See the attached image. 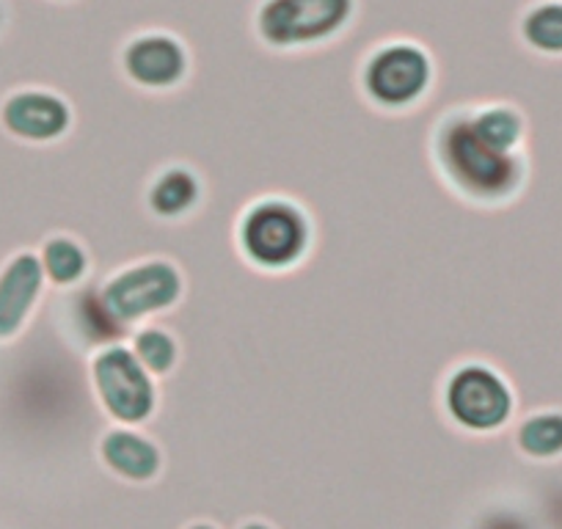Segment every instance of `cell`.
I'll return each mask as SVG.
<instances>
[{"instance_id": "cell-1", "label": "cell", "mask_w": 562, "mask_h": 529, "mask_svg": "<svg viewBox=\"0 0 562 529\" xmlns=\"http://www.w3.org/2000/svg\"><path fill=\"white\" fill-rule=\"evenodd\" d=\"M436 160L461 196L474 202H502L521 188L524 164L518 153H502L480 138L472 111H450L436 130Z\"/></svg>"}, {"instance_id": "cell-2", "label": "cell", "mask_w": 562, "mask_h": 529, "mask_svg": "<svg viewBox=\"0 0 562 529\" xmlns=\"http://www.w3.org/2000/svg\"><path fill=\"white\" fill-rule=\"evenodd\" d=\"M359 83L361 94L378 111H414L434 91L436 61L428 47L411 40H389L367 53Z\"/></svg>"}, {"instance_id": "cell-3", "label": "cell", "mask_w": 562, "mask_h": 529, "mask_svg": "<svg viewBox=\"0 0 562 529\" xmlns=\"http://www.w3.org/2000/svg\"><path fill=\"white\" fill-rule=\"evenodd\" d=\"M237 243L243 257L262 271H288L310 251L312 226L290 199H259L243 213Z\"/></svg>"}, {"instance_id": "cell-4", "label": "cell", "mask_w": 562, "mask_h": 529, "mask_svg": "<svg viewBox=\"0 0 562 529\" xmlns=\"http://www.w3.org/2000/svg\"><path fill=\"white\" fill-rule=\"evenodd\" d=\"M356 14V0H262L254 31L270 50H306L337 40Z\"/></svg>"}, {"instance_id": "cell-5", "label": "cell", "mask_w": 562, "mask_h": 529, "mask_svg": "<svg viewBox=\"0 0 562 529\" xmlns=\"http://www.w3.org/2000/svg\"><path fill=\"white\" fill-rule=\"evenodd\" d=\"M91 383L102 408L124 428L144 425L158 408V386L130 345H108L91 359Z\"/></svg>"}, {"instance_id": "cell-6", "label": "cell", "mask_w": 562, "mask_h": 529, "mask_svg": "<svg viewBox=\"0 0 562 529\" xmlns=\"http://www.w3.org/2000/svg\"><path fill=\"white\" fill-rule=\"evenodd\" d=\"M108 309L133 328L135 323L171 309L182 299V277L166 259H149L113 273L102 288Z\"/></svg>"}, {"instance_id": "cell-7", "label": "cell", "mask_w": 562, "mask_h": 529, "mask_svg": "<svg viewBox=\"0 0 562 529\" xmlns=\"http://www.w3.org/2000/svg\"><path fill=\"white\" fill-rule=\"evenodd\" d=\"M445 408L461 428L494 434L513 417V392L499 372L472 361L447 378Z\"/></svg>"}, {"instance_id": "cell-8", "label": "cell", "mask_w": 562, "mask_h": 529, "mask_svg": "<svg viewBox=\"0 0 562 529\" xmlns=\"http://www.w3.org/2000/svg\"><path fill=\"white\" fill-rule=\"evenodd\" d=\"M122 72L135 89L164 94L186 83L191 72V53L169 31H144L127 40L119 53Z\"/></svg>"}, {"instance_id": "cell-9", "label": "cell", "mask_w": 562, "mask_h": 529, "mask_svg": "<svg viewBox=\"0 0 562 529\" xmlns=\"http://www.w3.org/2000/svg\"><path fill=\"white\" fill-rule=\"evenodd\" d=\"M0 122L14 138L47 144L72 127V108L50 89H20L0 105Z\"/></svg>"}, {"instance_id": "cell-10", "label": "cell", "mask_w": 562, "mask_h": 529, "mask_svg": "<svg viewBox=\"0 0 562 529\" xmlns=\"http://www.w3.org/2000/svg\"><path fill=\"white\" fill-rule=\"evenodd\" d=\"M45 290V271L36 254L23 251L0 273V339H12L23 331Z\"/></svg>"}, {"instance_id": "cell-11", "label": "cell", "mask_w": 562, "mask_h": 529, "mask_svg": "<svg viewBox=\"0 0 562 529\" xmlns=\"http://www.w3.org/2000/svg\"><path fill=\"white\" fill-rule=\"evenodd\" d=\"M69 309V331L83 345L86 350H102L108 345H122L130 339L133 328L124 326L102 299V288L75 290L67 299Z\"/></svg>"}, {"instance_id": "cell-12", "label": "cell", "mask_w": 562, "mask_h": 529, "mask_svg": "<svg viewBox=\"0 0 562 529\" xmlns=\"http://www.w3.org/2000/svg\"><path fill=\"white\" fill-rule=\"evenodd\" d=\"M100 455L113 474L130 483H153L164 469L158 444L133 428H111L100 441Z\"/></svg>"}, {"instance_id": "cell-13", "label": "cell", "mask_w": 562, "mask_h": 529, "mask_svg": "<svg viewBox=\"0 0 562 529\" xmlns=\"http://www.w3.org/2000/svg\"><path fill=\"white\" fill-rule=\"evenodd\" d=\"M149 210L164 221H180L202 202V182L186 166H169L149 185Z\"/></svg>"}, {"instance_id": "cell-14", "label": "cell", "mask_w": 562, "mask_h": 529, "mask_svg": "<svg viewBox=\"0 0 562 529\" xmlns=\"http://www.w3.org/2000/svg\"><path fill=\"white\" fill-rule=\"evenodd\" d=\"M42 271L50 284H56L58 290H72L89 273V254L80 246L75 237L58 235L42 246Z\"/></svg>"}, {"instance_id": "cell-15", "label": "cell", "mask_w": 562, "mask_h": 529, "mask_svg": "<svg viewBox=\"0 0 562 529\" xmlns=\"http://www.w3.org/2000/svg\"><path fill=\"white\" fill-rule=\"evenodd\" d=\"M518 34L532 50L562 56V0H540L524 12Z\"/></svg>"}, {"instance_id": "cell-16", "label": "cell", "mask_w": 562, "mask_h": 529, "mask_svg": "<svg viewBox=\"0 0 562 529\" xmlns=\"http://www.w3.org/2000/svg\"><path fill=\"white\" fill-rule=\"evenodd\" d=\"M472 124L483 142H488L494 149L502 153H516L524 138V119L513 105H483L472 111Z\"/></svg>"}, {"instance_id": "cell-17", "label": "cell", "mask_w": 562, "mask_h": 529, "mask_svg": "<svg viewBox=\"0 0 562 529\" xmlns=\"http://www.w3.org/2000/svg\"><path fill=\"white\" fill-rule=\"evenodd\" d=\"M130 350L135 353V359L147 367L149 375H169L177 367L180 359V348H177V339L171 337L166 328L160 326H140L130 334Z\"/></svg>"}, {"instance_id": "cell-18", "label": "cell", "mask_w": 562, "mask_h": 529, "mask_svg": "<svg viewBox=\"0 0 562 529\" xmlns=\"http://www.w3.org/2000/svg\"><path fill=\"white\" fill-rule=\"evenodd\" d=\"M518 450L535 461L562 455V414H535L524 419L516 434Z\"/></svg>"}, {"instance_id": "cell-19", "label": "cell", "mask_w": 562, "mask_h": 529, "mask_svg": "<svg viewBox=\"0 0 562 529\" xmlns=\"http://www.w3.org/2000/svg\"><path fill=\"white\" fill-rule=\"evenodd\" d=\"M240 529H273V527H270V524H265V521H248V524H243Z\"/></svg>"}, {"instance_id": "cell-20", "label": "cell", "mask_w": 562, "mask_h": 529, "mask_svg": "<svg viewBox=\"0 0 562 529\" xmlns=\"http://www.w3.org/2000/svg\"><path fill=\"white\" fill-rule=\"evenodd\" d=\"M7 23V7H3V0H0V29Z\"/></svg>"}, {"instance_id": "cell-21", "label": "cell", "mask_w": 562, "mask_h": 529, "mask_svg": "<svg viewBox=\"0 0 562 529\" xmlns=\"http://www.w3.org/2000/svg\"><path fill=\"white\" fill-rule=\"evenodd\" d=\"M188 529H215L213 524H193V527H188Z\"/></svg>"}]
</instances>
